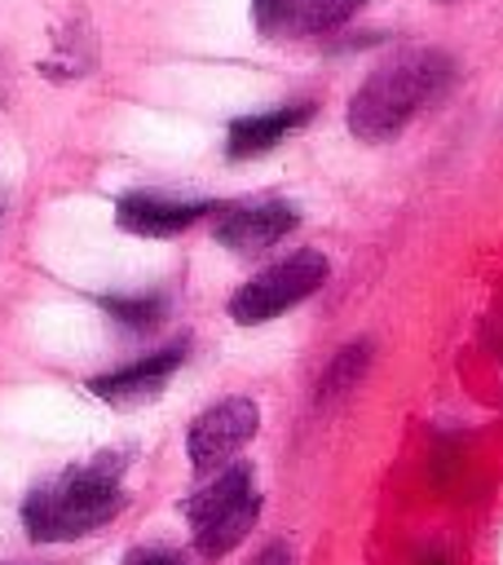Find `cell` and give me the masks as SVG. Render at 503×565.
I'll use <instances>...</instances> for the list:
<instances>
[{"label":"cell","instance_id":"cell-1","mask_svg":"<svg viewBox=\"0 0 503 565\" xmlns=\"http://www.w3.org/2000/svg\"><path fill=\"white\" fill-rule=\"evenodd\" d=\"M128 455L101 450L84 463L62 468L57 477L40 481L22 503V530L31 543H71L101 525H110L128 508L124 490Z\"/></svg>","mask_w":503,"mask_h":565},{"label":"cell","instance_id":"cell-2","mask_svg":"<svg viewBox=\"0 0 503 565\" xmlns=\"http://www.w3.org/2000/svg\"><path fill=\"white\" fill-rule=\"evenodd\" d=\"M450 75L454 66L441 49H397L349 97V110H344L349 132L366 146L397 141L415 124V115H424L446 93Z\"/></svg>","mask_w":503,"mask_h":565},{"label":"cell","instance_id":"cell-3","mask_svg":"<svg viewBox=\"0 0 503 565\" xmlns=\"http://www.w3.org/2000/svg\"><path fill=\"white\" fill-rule=\"evenodd\" d=\"M185 521H190V534H194V547L199 556L207 561H221L229 556L256 525L260 516V494H256V481H252V468L247 463H221L216 477H207L190 499H185Z\"/></svg>","mask_w":503,"mask_h":565},{"label":"cell","instance_id":"cell-4","mask_svg":"<svg viewBox=\"0 0 503 565\" xmlns=\"http://www.w3.org/2000/svg\"><path fill=\"white\" fill-rule=\"evenodd\" d=\"M331 265L322 252L313 247H300L274 265H265L256 278H247L234 296H229V318L243 322V327H256V322H269L287 309H296L304 296H313L322 282H327Z\"/></svg>","mask_w":503,"mask_h":565},{"label":"cell","instance_id":"cell-5","mask_svg":"<svg viewBox=\"0 0 503 565\" xmlns=\"http://www.w3.org/2000/svg\"><path fill=\"white\" fill-rule=\"evenodd\" d=\"M256 428H260V411L252 397H225L203 415H194L185 433V455L194 472H216L221 463H229L256 437Z\"/></svg>","mask_w":503,"mask_h":565},{"label":"cell","instance_id":"cell-6","mask_svg":"<svg viewBox=\"0 0 503 565\" xmlns=\"http://www.w3.org/2000/svg\"><path fill=\"white\" fill-rule=\"evenodd\" d=\"M216 199H190V194H163V190H128L115 203V225L137 238H176L194 230L199 221L216 216Z\"/></svg>","mask_w":503,"mask_h":565},{"label":"cell","instance_id":"cell-7","mask_svg":"<svg viewBox=\"0 0 503 565\" xmlns=\"http://www.w3.org/2000/svg\"><path fill=\"white\" fill-rule=\"evenodd\" d=\"M296 225H300V212L278 194H265L247 203H221L212 221V238L238 256H256L278 238H287Z\"/></svg>","mask_w":503,"mask_h":565},{"label":"cell","instance_id":"cell-8","mask_svg":"<svg viewBox=\"0 0 503 565\" xmlns=\"http://www.w3.org/2000/svg\"><path fill=\"white\" fill-rule=\"evenodd\" d=\"M366 0H252V22L265 40H313L349 26Z\"/></svg>","mask_w":503,"mask_h":565},{"label":"cell","instance_id":"cell-9","mask_svg":"<svg viewBox=\"0 0 503 565\" xmlns=\"http://www.w3.org/2000/svg\"><path fill=\"white\" fill-rule=\"evenodd\" d=\"M181 362H185V340H176V344H168V349H159L150 358H137V362H128L119 371L93 375L88 380V393L101 397V402H110V406H119V411L146 406L150 397H159L168 388V380L176 375Z\"/></svg>","mask_w":503,"mask_h":565},{"label":"cell","instance_id":"cell-10","mask_svg":"<svg viewBox=\"0 0 503 565\" xmlns=\"http://www.w3.org/2000/svg\"><path fill=\"white\" fill-rule=\"evenodd\" d=\"M318 115L313 102H291L278 110H260V115H238L225 128V154L229 159H256L265 150H274L282 137H291L296 128H304Z\"/></svg>","mask_w":503,"mask_h":565},{"label":"cell","instance_id":"cell-11","mask_svg":"<svg viewBox=\"0 0 503 565\" xmlns=\"http://www.w3.org/2000/svg\"><path fill=\"white\" fill-rule=\"evenodd\" d=\"M119 327H128V331H150V327H159L163 322V313H168V296L163 291H141V296H101L97 300Z\"/></svg>","mask_w":503,"mask_h":565},{"label":"cell","instance_id":"cell-12","mask_svg":"<svg viewBox=\"0 0 503 565\" xmlns=\"http://www.w3.org/2000/svg\"><path fill=\"white\" fill-rule=\"evenodd\" d=\"M366 362H371V344L366 340H357V344H349V349H340L335 353V362L327 366V375H322V397H340L349 384H357L362 380V371H366Z\"/></svg>","mask_w":503,"mask_h":565},{"label":"cell","instance_id":"cell-13","mask_svg":"<svg viewBox=\"0 0 503 565\" xmlns=\"http://www.w3.org/2000/svg\"><path fill=\"white\" fill-rule=\"evenodd\" d=\"M119 565H190L176 547H168V543H141V547H132Z\"/></svg>","mask_w":503,"mask_h":565},{"label":"cell","instance_id":"cell-14","mask_svg":"<svg viewBox=\"0 0 503 565\" xmlns=\"http://www.w3.org/2000/svg\"><path fill=\"white\" fill-rule=\"evenodd\" d=\"M252 565H291V552H287L282 543H269V547H265V552H260Z\"/></svg>","mask_w":503,"mask_h":565},{"label":"cell","instance_id":"cell-15","mask_svg":"<svg viewBox=\"0 0 503 565\" xmlns=\"http://www.w3.org/2000/svg\"><path fill=\"white\" fill-rule=\"evenodd\" d=\"M428 565H446V561H441V556H432V561H428Z\"/></svg>","mask_w":503,"mask_h":565}]
</instances>
